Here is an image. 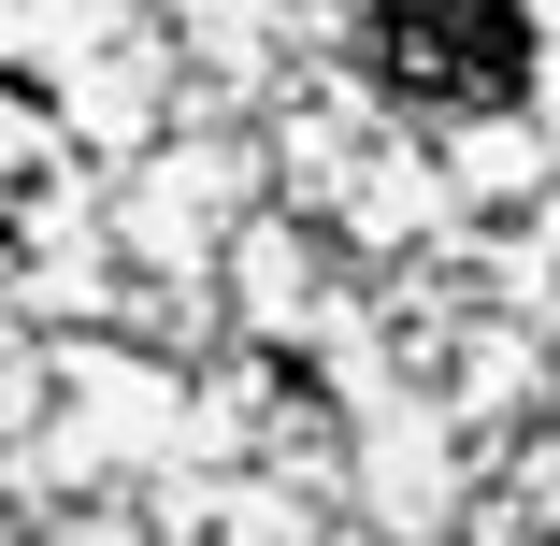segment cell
<instances>
[{
	"label": "cell",
	"instance_id": "6da1fadb",
	"mask_svg": "<svg viewBox=\"0 0 560 546\" xmlns=\"http://www.w3.org/2000/svg\"><path fill=\"white\" fill-rule=\"evenodd\" d=\"M360 58L402 101L503 116V101L532 86V15H517V0H388V15H360Z\"/></svg>",
	"mask_w": 560,
	"mask_h": 546
}]
</instances>
